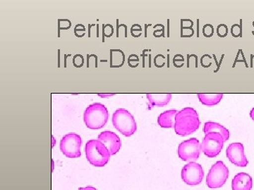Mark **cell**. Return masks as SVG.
Wrapping results in <instances>:
<instances>
[{"mask_svg": "<svg viewBox=\"0 0 254 190\" xmlns=\"http://www.w3.org/2000/svg\"><path fill=\"white\" fill-rule=\"evenodd\" d=\"M200 121L198 113L193 108H184L175 116V133L178 136L186 137L195 133L199 128Z\"/></svg>", "mask_w": 254, "mask_h": 190, "instance_id": "obj_1", "label": "cell"}, {"mask_svg": "<svg viewBox=\"0 0 254 190\" xmlns=\"http://www.w3.org/2000/svg\"><path fill=\"white\" fill-rule=\"evenodd\" d=\"M85 153L88 162L97 168L104 167L109 162V149L99 140H91L85 146Z\"/></svg>", "mask_w": 254, "mask_h": 190, "instance_id": "obj_2", "label": "cell"}, {"mask_svg": "<svg viewBox=\"0 0 254 190\" xmlns=\"http://www.w3.org/2000/svg\"><path fill=\"white\" fill-rule=\"evenodd\" d=\"M109 113L106 106L101 103L89 105L83 113V121L87 128L99 130L108 123Z\"/></svg>", "mask_w": 254, "mask_h": 190, "instance_id": "obj_3", "label": "cell"}, {"mask_svg": "<svg viewBox=\"0 0 254 190\" xmlns=\"http://www.w3.org/2000/svg\"><path fill=\"white\" fill-rule=\"evenodd\" d=\"M112 121L115 129L125 137H131L136 133V120L127 109H117L113 113Z\"/></svg>", "mask_w": 254, "mask_h": 190, "instance_id": "obj_4", "label": "cell"}, {"mask_svg": "<svg viewBox=\"0 0 254 190\" xmlns=\"http://www.w3.org/2000/svg\"><path fill=\"white\" fill-rule=\"evenodd\" d=\"M228 168L222 161H217L212 166L206 177V185L210 189H218L226 183L229 178Z\"/></svg>", "mask_w": 254, "mask_h": 190, "instance_id": "obj_5", "label": "cell"}, {"mask_svg": "<svg viewBox=\"0 0 254 190\" xmlns=\"http://www.w3.org/2000/svg\"><path fill=\"white\" fill-rule=\"evenodd\" d=\"M82 140L79 135L70 133L65 135L60 141V150L66 157L78 158L81 156Z\"/></svg>", "mask_w": 254, "mask_h": 190, "instance_id": "obj_6", "label": "cell"}, {"mask_svg": "<svg viewBox=\"0 0 254 190\" xmlns=\"http://www.w3.org/2000/svg\"><path fill=\"white\" fill-rule=\"evenodd\" d=\"M224 143L225 141L221 135L212 132L205 134L200 144V147L201 151L207 157L214 158L216 157L221 152Z\"/></svg>", "mask_w": 254, "mask_h": 190, "instance_id": "obj_7", "label": "cell"}, {"mask_svg": "<svg viewBox=\"0 0 254 190\" xmlns=\"http://www.w3.org/2000/svg\"><path fill=\"white\" fill-rule=\"evenodd\" d=\"M201 151L200 142L196 138H193L182 142L178 146L179 157L182 161L191 162L198 159Z\"/></svg>", "mask_w": 254, "mask_h": 190, "instance_id": "obj_8", "label": "cell"}, {"mask_svg": "<svg viewBox=\"0 0 254 190\" xmlns=\"http://www.w3.org/2000/svg\"><path fill=\"white\" fill-rule=\"evenodd\" d=\"M181 177L184 183L190 186L200 185L204 177V171L199 163L191 161L182 168Z\"/></svg>", "mask_w": 254, "mask_h": 190, "instance_id": "obj_9", "label": "cell"}, {"mask_svg": "<svg viewBox=\"0 0 254 190\" xmlns=\"http://www.w3.org/2000/svg\"><path fill=\"white\" fill-rule=\"evenodd\" d=\"M226 156L230 162L238 167H247L249 161L245 154V147L240 142L232 143L227 146Z\"/></svg>", "mask_w": 254, "mask_h": 190, "instance_id": "obj_10", "label": "cell"}, {"mask_svg": "<svg viewBox=\"0 0 254 190\" xmlns=\"http://www.w3.org/2000/svg\"><path fill=\"white\" fill-rule=\"evenodd\" d=\"M98 140L109 149L110 154H118L122 147V142L120 137L114 132L103 131L98 136Z\"/></svg>", "mask_w": 254, "mask_h": 190, "instance_id": "obj_11", "label": "cell"}, {"mask_svg": "<svg viewBox=\"0 0 254 190\" xmlns=\"http://www.w3.org/2000/svg\"><path fill=\"white\" fill-rule=\"evenodd\" d=\"M252 188H253V179L247 173H237L232 179V190H252Z\"/></svg>", "mask_w": 254, "mask_h": 190, "instance_id": "obj_12", "label": "cell"}, {"mask_svg": "<svg viewBox=\"0 0 254 190\" xmlns=\"http://www.w3.org/2000/svg\"><path fill=\"white\" fill-rule=\"evenodd\" d=\"M203 131L205 134L212 133V132L219 133L223 138L225 142L230 139V131L225 127L222 126L218 123L213 122V121H208V122L205 123L204 126H203Z\"/></svg>", "mask_w": 254, "mask_h": 190, "instance_id": "obj_13", "label": "cell"}, {"mask_svg": "<svg viewBox=\"0 0 254 190\" xmlns=\"http://www.w3.org/2000/svg\"><path fill=\"white\" fill-rule=\"evenodd\" d=\"M178 112L176 109L164 111L158 118L159 126L163 128H172L175 125V116Z\"/></svg>", "mask_w": 254, "mask_h": 190, "instance_id": "obj_14", "label": "cell"}, {"mask_svg": "<svg viewBox=\"0 0 254 190\" xmlns=\"http://www.w3.org/2000/svg\"><path fill=\"white\" fill-rule=\"evenodd\" d=\"M171 94H147V99L149 101L151 106L163 107L171 101Z\"/></svg>", "mask_w": 254, "mask_h": 190, "instance_id": "obj_15", "label": "cell"}, {"mask_svg": "<svg viewBox=\"0 0 254 190\" xmlns=\"http://www.w3.org/2000/svg\"><path fill=\"white\" fill-rule=\"evenodd\" d=\"M200 102L206 106H213L218 104L223 98V94H198Z\"/></svg>", "mask_w": 254, "mask_h": 190, "instance_id": "obj_16", "label": "cell"}, {"mask_svg": "<svg viewBox=\"0 0 254 190\" xmlns=\"http://www.w3.org/2000/svg\"><path fill=\"white\" fill-rule=\"evenodd\" d=\"M125 55L121 49L110 50V67H121L125 63Z\"/></svg>", "mask_w": 254, "mask_h": 190, "instance_id": "obj_17", "label": "cell"}, {"mask_svg": "<svg viewBox=\"0 0 254 190\" xmlns=\"http://www.w3.org/2000/svg\"><path fill=\"white\" fill-rule=\"evenodd\" d=\"M73 64L75 67L81 68L84 64V58L81 54L75 55L73 59Z\"/></svg>", "mask_w": 254, "mask_h": 190, "instance_id": "obj_18", "label": "cell"}, {"mask_svg": "<svg viewBox=\"0 0 254 190\" xmlns=\"http://www.w3.org/2000/svg\"><path fill=\"white\" fill-rule=\"evenodd\" d=\"M214 28L212 25L206 24L203 26V34L205 38H210L213 36L214 34Z\"/></svg>", "mask_w": 254, "mask_h": 190, "instance_id": "obj_19", "label": "cell"}, {"mask_svg": "<svg viewBox=\"0 0 254 190\" xmlns=\"http://www.w3.org/2000/svg\"><path fill=\"white\" fill-rule=\"evenodd\" d=\"M227 33H228V28L225 24L219 25L217 28V34L220 38H225L227 36Z\"/></svg>", "mask_w": 254, "mask_h": 190, "instance_id": "obj_20", "label": "cell"}, {"mask_svg": "<svg viewBox=\"0 0 254 190\" xmlns=\"http://www.w3.org/2000/svg\"><path fill=\"white\" fill-rule=\"evenodd\" d=\"M136 62L139 63V59H138V57L136 55L132 54L131 56L128 57V63L130 66H131L132 63L136 62Z\"/></svg>", "mask_w": 254, "mask_h": 190, "instance_id": "obj_21", "label": "cell"}, {"mask_svg": "<svg viewBox=\"0 0 254 190\" xmlns=\"http://www.w3.org/2000/svg\"><path fill=\"white\" fill-rule=\"evenodd\" d=\"M78 190H98L96 188H94V187L91 186H87L85 187V188H81L78 189Z\"/></svg>", "mask_w": 254, "mask_h": 190, "instance_id": "obj_22", "label": "cell"}, {"mask_svg": "<svg viewBox=\"0 0 254 190\" xmlns=\"http://www.w3.org/2000/svg\"><path fill=\"white\" fill-rule=\"evenodd\" d=\"M115 94H98L99 96H102V97H107V96H113V95H115Z\"/></svg>", "mask_w": 254, "mask_h": 190, "instance_id": "obj_23", "label": "cell"}, {"mask_svg": "<svg viewBox=\"0 0 254 190\" xmlns=\"http://www.w3.org/2000/svg\"><path fill=\"white\" fill-rule=\"evenodd\" d=\"M250 117L252 118V119L254 121V108L251 110Z\"/></svg>", "mask_w": 254, "mask_h": 190, "instance_id": "obj_24", "label": "cell"}]
</instances>
